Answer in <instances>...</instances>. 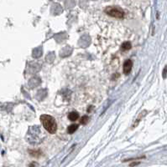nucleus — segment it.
I'll return each instance as SVG.
<instances>
[{"label":"nucleus","instance_id":"obj_1","mask_svg":"<svg viewBox=\"0 0 167 167\" xmlns=\"http://www.w3.org/2000/svg\"><path fill=\"white\" fill-rule=\"evenodd\" d=\"M40 121L44 128L49 133L55 134L57 130V124L56 119L49 115H42L40 116Z\"/></svg>","mask_w":167,"mask_h":167},{"label":"nucleus","instance_id":"obj_2","mask_svg":"<svg viewBox=\"0 0 167 167\" xmlns=\"http://www.w3.org/2000/svg\"><path fill=\"white\" fill-rule=\"evenodd\" d=\"M104 12L107 14L109 15L111 17H114L116 19H122L124 16V12L119 7H114V6H109L105 8Z\"/></svg>","mask_w":167,"mask_h":167},{"label":"nucleus","instance_id":"obj_3","mask_svg":"<svg viewBox=\"0 0 167 167\" xmlns=\"http://www.w3.org/2000/svg\"><path fill=\"white\" fill-rule=\"evenodd\" d=\"M132 67H133V61L131 60H126L124 63V73L125 74H129L131 70H132Z\"/></svg>","mask_w":167,"mask_h":167},{"label":"nucleus","instance_id":"obj_4","mask_svg":"<svg viewBox=\"0 0 167 167\" xmlns=\"http://www.w3.org/2000/svg\"><path fill=\"white\" fill-rule=\"evenodd\" d=\"M68 119L71 120V121H76L77 119H79V115L77 112H71L68 115Z\"/></svg>","mask_w":167,"mask_h":167},{"label":"nucleus","instance_id":"obj_5","mask_svg":"<svg viewBox=\"0 0 167 167\" xmlns=\"http://www.w3.org/2000/svg\"><path fill=\"white\" fill-rule=\"evenodd\" d=\"M131 48H132V45H131L130 42H124V43H123L121 45V49L123 51L129 50Z\"/></svg>","mask_w":167,"mask_h":167},{"label":"nucleus","instance_id":"obj_6","mask_svg":"<svg viewBox=\"0 0 167 167\" xmlns=\"http://www.w3.org/2000/svg\"><path fill=\"white\" fill-rule=\"evenodd\" d=\"M78 127H79V125H77V124H73V125H70V126L67 128V131H68L69 134H73L77 129H78Z\"/></svg>","mask_w":167,"mask_h":167},{"label":"nucleus","instance_id":"obj_7","mask_svg":"<svg viewBox=\"0 0 167 167\" xmlns=\"http://www.w3.org/2000/svg\"><path fill=\"white\" fill-rule=\"evenodd\" d=\"M88 120H89V117L87 116V115H84L82 116L81 119H80V124H82V125H86L87 123L88 122Z\"/></svg>","mask_w":167,"mask_h":167},{"label":"nucleus","instance_id":"obj_8","mask_svg":"<svg viewBox=\"0 0 167 167\" xmlns=\"http://www.w3.org/2000/svg\"><path fill=\"white\" fill-rule=\"evenodd\" d=\"M166 72H167V66H165V70H164V71H163L164 78H165V77H166Z\"/></svg>","mask_w":167,"mask_h":167}]
</instances>
